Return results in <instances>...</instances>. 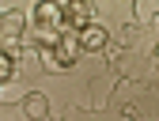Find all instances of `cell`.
Listing matches in <instances>:
<instances>
[{"label": "cell", "instance_id": "obj_1", "mask_svg": "<svg viewBox=\"0 0 159 121\" xmlns=\"http://www.w3.org/2000/svg\"><path fill=\"white\" fill-rule=\"evenodd\" d=\"M42 60H46L53 72H61V68L72 65V53H68L65 46H42Z\"/></svg>", "mask_w": 159, "mask_h": 121}, {"label": "cell", "instance_id": "obj_2", "mask_svg": "<svg viewBox=\"0 0 159 121\" xmlns=\"http://www.w3.org/2000/svg\"><path fill=\"white\" fill-rule=\"evenodd\" d=\"M76 38H80V46H84V49H102V46H106V30L98 27V23H87Z\"/></svg>", "mask_w": 159, "mask_h": 121}, {"label": "cell", "instance_id": "obj_3", "mask_svg": "<svg viewBox=\"0 0 159 121\" xmlns=\"http://www.w3.org/2000/svg\"><path fill=\"white\" fill-rule=\"evenodd\" d=\"M84 15H87L84 4H65V30H68V27H72V30H84V27H87Z\"/></svg>", "mask_w": 159, "mask_h": 121}, {"label": "cell", "instance_id": "obj_4", "mask_svg": "<svg viewBox=\"0 0 159 121\" xmlns=\"http://www.w3.org/2000/svg\"><path fill=\"white\" fill-rule=\"evenodd\" d=\"M23 106H27V117H30V121H46V114H49V106H46L42 95H27Z\"/></svg>", "mask_w": 159, "mask_h": 121}, {"label": "cell", "instance_id": "obj_5", "mask_svg": "<svg viewBox=\"0 0 159 121\" xmlns=\"http://www.w3.org/2000/svg\"><path fill=\"white\" fill-rule=\"evenodd\" d=\"M19 27H23V15H19V11H8L4 15V30L8 34H19Z\"/></svg>", "mask_w": 159, "mask_h": 121}]
</instances>
